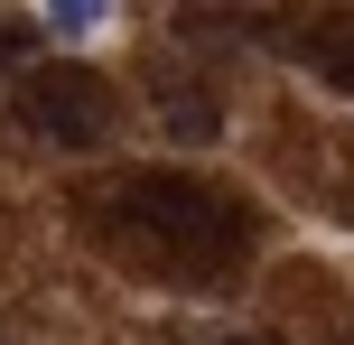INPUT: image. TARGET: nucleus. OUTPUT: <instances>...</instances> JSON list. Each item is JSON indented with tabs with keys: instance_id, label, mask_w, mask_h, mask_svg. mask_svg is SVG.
<instances>
[{
	"instance_id": "nucleus-1",
	"label": "nucleus",
	"mask_w": 354,
	"mask_h": 345,
	"mask_svg": "<svg viewBox=\"0 0 354 345\" xmlns=\"http://www.w3.org/2000/svg\"><path fill=\"white\" fill-rule=\"evenodd\" d=\"M84 234L103 243L122 271H140V280L214 290V280H233L252 261L261 215H252L224 178H196V168H131V178H112V187L84 196Z\"/></svg>"
},
{
	"instance_id": "nucleus-2",
	"label": "nucleus",
	"mask_w": 354,
	"mask_h": 345,
	"mask_svg": "<svg viewBox=\"0 0 354 345\" xmlns=\"http://www.w3.org/2000/svg\"><path fill=\"white\" fill-rule=\"evenodd\" d=\"M10 112L37 131V140H56V149H93V140H112V122H122V93H112L93 66H66V56H47V66H28V75H19Z\"/></svg>"
},
{
	"instance_id": "nucleus-3",
	"label": "nucleus",
	"mask_w": 354,
	"mask_h": 345,
	"mask_svg": "<svg viewBox=\"0 0 354 345\" xmlns=\"http://www.w3.org/2000/svg\"><path fill=\"white\" fill-rule=\"evenodd\" d=\"M159 112H168V131L177 140H214V131H224V103H214V84H187V75H159Z\"/></svg>"
},
{
	"instance_id": "nucleus-4",
	"label": "nucleus",
	"mask_w": 354,
	"mask_h": 345,
	"mask_svg": "<svg viewBox=\"0 0 354 345\" xmlns=\"http://www.w3.org/2000/svg\"><path fill=\"white\" fill-rule=\"evenodd\" d=\"M299 56H308L336 93H354V28H317V47H299Z\"/></svg>"
},
{
	"instance_id": "nucleus-5",
	"label": "nucleus",
	"mask_w": 354,
	"mask_h": 345,
	"mask_svg": "<svg viewBox=\"0 0 354 345\" xmlns=\"http://www.w3.org/2000/svg\"><path fill=\"white\" fill-rule=\"evenodd\" d=\"M37 28H47V37H84V28H103V10H93V0H75V10H47Z\"/></svg>"
},
{
	"instance_id": "nucleus-6",
	"label": "nucleus",
	"mask_w": 354,
	"mask_h": 345,
	"mask_svg": "<svg viewBox=\"0 0 354 345\" xmlns=\"http://www.w3.org/2000/svg\"><path fill=\"white\" fill-rule=\"evenodd\" d=\"M28 37H37V19H0V75L28 56Z\"/></svg>"
},
{
	"instance_id": "nucleus-7",
	"label": "nucleus",
	"mask_w": 354,
	"mask_h": 345,
	"mask_svg": "<svg viewBox=\"0 0 354 345\" xmlns=\"http://www.w3.org/2000/svg\"><path fill=\"white\" fill-rule=\"evenodd\" d=\"M205 345H270V336H205Z\"/></svg>"
}]
</instances>
